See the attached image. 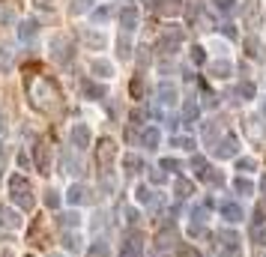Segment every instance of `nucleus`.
I'll list each match as a JSON object with an SVG mask.
<instances>
[{
	"label": "nucleus",
	"mask_w": 266,
	"mask_h": 257,
	"mask_svg": "<svg viewBox=\"0 0 266 257\" xmlns=\"http://www.w3.org/2000/svg\"><path fill=\"white\" fill-rule=\"evenodd\" d=\"M234 189H236L239 195H251V192H254V186H251L248 179H242V176H239V179H234Z\"/></svg>",
	"instance_id": "27"
},
{
	"label": "nucleus",
	"mask_w": 266,
	"mask_h": 257,
	"mask_svg": "<svg viewBox=\"0 0 266 257\" xmlns=\"http://www.w3.org/2000/svg\"><path fill=\"white\" fill-rule=\"evenodd\" d=\"M135 198H138V203H144V206L153 203V192H149L147 186H138V189H135Z\"/></svg>",
	"instance_id": "22"
},
{
	"label": "nucleus",
	"mask_w": 266,
	"mask_h": 257,
	"mask_svg": "<svg viewBox=\"0 0 266 257\" xmlns=\"http://www.w3.org/2000/svg\"><path fill=\"white\" fill-rule=\"evenodd\" d=\"M126 57H129V39L123 36V39H120V60H126Z\"/></svg>",
	"instance_id": "41"
},
{
	"label": "nucleus",
	"mask_w": 266,
	"mask_h": 257,
	"mask_svg": "<svg viewBox=\"0 0 266 257\" xmlns=\"http://www.w3.org/2000/svg\"><path fill=\"white\" fill-rule=\"evenodd\" d=\"M192 195H195V186H192V182H185L182 176H177V198L185 200V198H192Z\"/></svg>",
	"instance_id": "18"
},
{
	"label": "nucleus",
	"mask_w": 266,
	"mask_h": 257,
	"mask_svg": "<svg viewBox=\"0 0 266 257\" xmlns=\"http://www.w3.org/2000/svg\"><path fill=\"white\" fill-rule=\"evenodd\" d=\"M69 138H72V146L87 150V146H90V129H87V123H75L72 132H69Z\"/></svg>",
	"instance_id": "3"
},
{
	"label": "nucleus",
	"mask_w": 266,
	"mask_h": 257,
	"mask_svg": "<svg viewBox=\"0 0 266 257\" xmlns=\"http://www.w3.org/2000/svg\"><path fill=\"white\" fill-rule=\"evenodd\" d=\"M263 117H266V105H263Z\"/></svg>",
	"instance_id": "50"
},
{
	"label": "nucleus",
	"mask_w": 266,
	"mask_h": 257,
	"mask_svg": "<svg viewBox=\"0 0 266 257\" xmlns=\"http://www.w3.org/2000/svg\"><path fill=\"white\" fill-rule=\"evenodd\" d=\"M84 42H87V45H96V48H102V45H105V39H102L99 33H84Z\"/></svg>",
	"instance_id": "31"
},
{
	"label": "nucleus",
	"mask_w": 266,
	"mask_h": 257,
	"mask_svg": "<svg viewBox=\"0 0 266 257\" xmlns=\"http://www.w3.org/2000/svg\"><path fill=\"white\" fill-rule=\"evenodd\" d=\"M36 33H39V27H36V21H24V24L18 27V36H21L24 42H30V39H33Z\"/></svg>",
	"instance_id": "16"
},
{
	"label": "nucleus",
	"mask_w": 266,
	"mask_h": 257,
	"mask_svg": "<svg viewBox=\"0 0 266 257\" xmlns=\"http://www.w3.org/2000/svg\"><path fill=\"white\" fill-rule=\"evenodd\" d=\"M9 66H12V57H9V51H0V72H9Z\"/></svg>",
	"instance_id": "35"
},
{
	"label": "nucleus",
	"mask_w": 266,
	"mask_h": 257,
	"mask_svg": "<svg viewBox=\"0 0 266 257\" xmlns=\"http://www.w3.org/2000/svg\"><path fill=\"white\" fill-rule=\"evenodd\" d=\"M90 72H93V75H99V78H111V63L108 60H93V66H90Z\"/></svg>",
	"instance_id": "14"
},
{
	"label": "nucleus",
	"mask_w": 266,
	"mask_h": 257,
	"mask_svg": "<svg viewBox=\"0 0 266 257\" xmlns=\"http://www.w3.org/2000/svg\"><path fill=\"white\" fill-rule=\"evenodd\" d=\"M159 99H162V105H174L177 102V87L174 84H162L159 87Z\"/></svg>",
	"instance_id": "15"
},
{
	"label": "nucleus",
	"mask_w": 266,
	"mask_h": 257,
	"mask_svg": "<svg viewBox=\"0 0 266 257\" xmlns=\"http://www.w3.org/2000/svg\"><path fill=\"white\" fill-rule=\"evenodd\" d=\"M174 239H177V228H174V225H168V230H162V233H159V248H171V245H174Z\"/></svg>",
	"instance_id": "17"
},
{
	"label": "nucleus",
	"mask_w": 266,
	"mask_h": 257,
	"mask_svg": "<svg viewBox=\"0 0 266 257\" xmlns=\"http://www.w3.org/2000/svg\"><path fill=\"white\" fill-rule=\"evenodd\" d=\"M9 198H12V203H18L24 212H30L33 209V186H30V179L27 176H21V173H15L12 179H9Z\"/></svg>",
	"instance_id": "1"
},
{
	"label": "nucleus",
	"mask_w": 266,
	"mask_h": 257,
	"mask_svg": "<svg viewBox=\"0 0 266 257\" xmlns=\"http://www.w3.org/2000/svg\"><path fill=\"white\" fill-rule=\"evenodd\" d=\"M192 218H195V225H204V222H207V209H204V206H195V209H192Z\"/></svg>",
	"instance_id": "34"
},
{
	"label": "nucleus",
	"mask_w": 266,
	"mask_h": 257,
	"mask_svg": "<svg viewBox=\"0 0 266 257\" xmlns=\"http://www.w3.org/2000/svg\"><path fill=\"white\" fill-rule=\"evenodd\" d=\"M21 228V215L12 212L9 206H0V233H9V230H18Z\"/></svg>",
	"instance_id": "2"
},
{
	"label": "nucleus",
	"mask_w": 266,
	"mask_h": 257,
	"mask_svg": "<svg viewBox=\"0 0 266 257\" xmlns=\"http://www.w3.org/2000/svg\"><path fill=\"white\" fill-rule=\"evenodd\" d=\"M120 24H123L126 33L135 30V24H138V9H135V6H123V9H120Z\"/></svg>",
	"instance_id": "11"
},
{
	"label": "nucleus",
	"mask_w": 266,
	"mask_h": 257,
	"mask_svg": "<svg viewBox=\"0 0 266 257\" xmlns=\"http://www.w3.org/2000/svg\"><path fill=\"white\" fill-rule=\"evenodd\" d=\"M114 150H117V146H114L111 138H102V141H99V146H96V162H99V168H108V165H111Z\"/></svg>",
	"instance_id": "4"
},
{
	"label": "nucleus",
	"mask_w": 266,
	"mask_h": 257,
	"mask_svg": "<svg viewBox=\"0 0 266 257\" xmlns=\"http://www.w3.org/2000/svg\"><path fill=\"white\" fill-rule=\"evenodd\" d=\"M159 129L156 126H149V129H144L141 132V143H144V150H156V146H159Z\"/></svg>",
	"instance_id": "10"
},
{
	"label": "nucleus",
	"mask_w": 266,
	"mask_h": 257,
	"mask_svg": "<svg viewBox=\"0 0 266 257\" xmlns=\"http://www.w3.org/2000/svg\"><path fill=\"white\" fill-rule=\"evenodd\" d=\"M212 3H215V6H218L221 12H231V9L236 6V0H212Z\"/></svg>",
	"instance_id": "36"
},
{
	"label": "nucleus",
	"mask_w": 266,
	"mask_h": 257,
	"mask_svg": "<svg viewBox=\"0 0 266 257\" xmlns=\"http://www.w3.org/2000/svg\"><path fill=\"white\" fill-rule=\"evenodd\" d=\"M36 165H39L42 173H48V153H45V146H36Z\"/></svg>",
	"instance_id": "25"
},
{
	"label": "nucleus",
	"mask_w": 266,
	"mask_h": 257,
	"mask_svg": "<svg viewBox=\"0 0 266 257\" xmlns=\"http://www.w3.org/2000/svg\"><path fill=\"white\" fill-rule=\"evenodd\" d=\"M108 18H111V6H102V9L93 12V21H96V24H102V21H108Z\"/></svg>",
	"instance_id": "32"
},
{
	"label": "nucleus",
	"mask_w": 266,
	"mask_h": 257,
	"mask_svg": "<svg viewBox=\"0 0 266 257\" xmlns=\"http://www.w3.org/2000/svg\"><path fill=\"white\" fill-rule=\"evenodd\" d=\"M231 72H234V66H231V63H224V60L212 63V75H215V78H231Z\"/></svg>",
	"instance_id": "19"
},
{
	"label": "nucleus",
	"mask_w": 266,
	"mask_h": 257,
	"mask_svg": "<svg viewBox=\"0 0 266 257\" xmlns=\"http://www.w3.org/2000/svg\"><path fill=\"white\" fill-rule=\"evenodd\" d=\"M198 120V102H188L185 105V126H192Z\"/></svg>",
	"instance_id": "26"
},
{
	"label": "nucleus",
	"mask_w": 266,
	"mask_h": 257,
	"mask_svg": "<svg viewBox=\"0 0 266 257\" xmlns=\"http://www.w3.org/2000/svg\"><path fill=\"white\" fill-rule=\"evenodd\" d=\"M141 251H144V245H141L138 233H129L123 239V245H120V257H141Z\"/></svg>",
	"instance_id": "5"
},
{
	"label": "nucleus",
	"mask_w": 266,
	"mask_h": 257,
	"mask_svg": "<svg viewBox=\"0 0 266 257\" xmlns=\"http://www.w3.org/2000/svg\"><path fill=\"white\" fill-rule=\"evenodd\" d=\"M66 173H75V176L81 173V165H78V159H66Z\"/></svg>",
	"instance_id": "37"
},
{
	"label": "nucleus",
	"mask_w": 266,
	"mask_h": 257,
	"mask_svg": "<svg viewBox=\"0 0 266 257\" xmlns=\"http://www.w3.org/2000/svg\"><path fill=\"white\" fill-rule=\"evenodd\" d=\"M218 239H221V248L231 254V257H239V236L236 233H231V230H221L218 233Z\"/></svg>",
	"instance_id": "7"
},
{
	"label": "nucleus",
	"mask_w": 266,
	"mask_h": 257,
	"mask_svg": "<svg viewBox=\"0 0 266 257\" xmlns=\"http://www.w3.org/2000/svg\"><path fill=\"white\" fill-rule=\"evenodd\" d=\"M245 51H248V57H260L263 54V45L257 42V36H248L245 39Z\"/></svg>",
	"instance_id": "21"
},
{
	"label": "nucleus",
	"mask_w": 266,
	"mask_h": 257,
	"mask_svg": "<svg viewBox=\"0 0 266 257\" xmlns=\"http://www.w3.org/2000/svg\"><path fill=\"white\" fill-rule=\"evenodd\" d=\"M149 182H156V186H162V182H165V173H162V171H149Z\"/></svg>",
	"instance_id": "39"
},
{
	"label": "nucleus",
	"mask_w": 266,
	"mask_h": 257,
	"mask_svg": "<svg viewBox=\"0 0 266 257\" xmlns=\"http://www.w3.org/2000/svg\"><path fill=\"white\" fill-rule=\"evenodd\" d=\"M87 257H111V245H108L105 239H96V242L90 245V251H87Z\"/></svg>",
	"instance_id": "12"
},
{
	"label": "nucleus",
	"mask_w": 266,
	"mask_h": 257,
	"mask_svg": "<svg viewBox=\"0 0 266 257\" xmlns=\"http://www.w3.org/2000/svg\"><path fill=\"white\" fill-rule=\"evenodd\" d=\"M179 254H182V257H201V254L192 248V245H182V248H179Z\"/></svg>",
	"instance_id": "42"
},
{
	"label": "nucleus",
	"mask_w": 266,
	"mask_h": 257,
	"mask_svg": "<svg viewBox=\"0 0 266 257\" xmlns=\"http://www.w3.org/2000/svg\"><path fill=\"white\" fill-rule=\"evenodd\" d=\"M192 60H195V63H204V48L195 45V48H192Z\"/></svg>",
	"instance_id": "43"
},
{
	"label": "nucleus",
	"mask_w": 266,
	"mask_h": 257,
	"mask_svg": "<svg viewBox=\"0 0 266 257\" xmlns=\"http://www.w3.org/2000/svg\"><path fill=\"white\" fill-rule=\"evenodd\" d=\"M45 206L48 209H57L60 206V195L57 192H45Z\"/></svg>",
	"instance_id": "33"
},
{
	"label": "nucleus",
	"mask_w": 266,
	"mask_h": 257,
	"mask_svg": "<svg viewBox=\"0 0 266 257\" xmlns=\"http://www.w3.org/2000/svg\"><path fill=\"white\" fill-rule=\"evenodd\" d=\"M84 198H87L84 186H72L69 189V203H84Z\"/></svg>",
	"instance_id": "23"
},
{
	"label": "nucleus",
	"mask_w": 266,
	"mask_h": 257,
	"mask_svg": "<svg viewBox=\"0 0 266 257\" xmlns=\"http://www.w3.org/2000/svg\"><path fill=\"white\" fill-rule=\"evenodd\" d=\"M236 93H239L242 99H254V84H248V81H242V84L236 87Z\"/></svg>",
	"instance_id": "29"
},
{
	"label": "nucleus",
	"mask_w": 266,
	"mask_h": 257,
	"mask_svg": "<svg viewBox=\"0 0 266 257\" xmlns=\"http://www.w3.org/2000/svg\"><path fill=\"white\" fill-rule=\"evenodd\" d=\"M179 39H182V33H179L177 27H171L168 36H162V51H165V54H174V51L179 48Z\"/></svg>",
	"instance_id": "9"
},
{
	"label": "nucleus",
	"mask_w": 266,
	"mask_h": 257,
	"mask_svg": "<svg viewBox=\"0 0 266 257\" xmlns=\"http://www.w3.org/2000/svg\"><path fill=\"white\" fill-rule=\"evenodd\" d=\"M57 225H60V228H72V230H75V228L81 225V215H78V212H63V215L57 218Z\"/></svg>",
	"instance_id": "13"
},
{
	"label": "nucleus",
	"mask_w": 266,
	"mask_h": 257,
	"mask_svg": "<svg viewBox=\"0 0 266 257\" xmlns=\"http://www.w3.org/2000/svg\"><path fill=\"white\" fill-rule=\"evenodd\" d=\"M63 248H66V251H78V236L66 233V236H63Z\"/></svg>",
	"instance_id": "30"
},
{
	"label": "nucleus",
	"mask_w": 266,
	"mask_h": 257,
	"mask_svg": "<svg viewBox=\"0 0 266 257\" xmlns=\"http://www.w3.org/2000/svg\"><path fill=\"white\" fill-rule=\"evenodd\" d=\"M123 165H126L129 171H135V168H138V156H126V159H123Z\"/></svg>",
	"instance_id": "44"
},
{
	"label": "nucleus",
	"mask_w": 266,
	"mask_h": 257,
	"mask_svg": "<svg viewBox=\"0 0 266 257\" xmlns=\"http://www.w3.org/2000/svg\"><path fill=\"white\" fill-rule=\"evenodd\" d=\"M236 150H239V141L234 135H224L218 150H215V159H231V156H236Z\"/></svg>",
	"instance_id": "6"
},
{
	"label": "nucleus",
	"mask_w": 266,
	"mask_h": 257,
	"mask_svg": "<svg viewBox=\"0 0 266 257\" xmlns=\"http://www.w3.org/2000/svg\"><path fill=\"white\" fill-rule=\"evenodd\" d=\"M9 18H12V12H9V9H3V6H0V21H3V24H6Z\"/></svg>",
	"instance_id": "45"
},
{
	"label": "nucleus",
	"mask_w": 266,
	"mask_h": 257,
	"mask_svg": "<svg viewBox=\"0 0 266 257\" xmlns=\"http://www.w3.org/2000/svg\"><path fill=\"white\" fill-rule=\"evenodd\" d=\"M126 218H129V225H135L138 222V212L135 209H126Z\"/></svg>",
	"instance_id": "46"
},
{
	"label": "nucleus",
	"mask_w": 266,
	"mask_h": 257,
	"mask_svg": "<svg viewBox=\"0 0 266 257\" xmlns=\"http://www.w3.org/2000/svg\"><path fill=\"white\" fill-rule=\"evenodd\" d=\"M221 215H224V222L236 225V222H242V206L234 203V200H224V203H221Z\"/></svg>",
	"instance_id": "8"
},
{
	"label": "nucleus",
	"mask_w": 266,
	"mask_h": 257,
	"mask_svg": "<svg viewBox=\"0 0 266 257\" xmlns=\"http://www.w3.org/2000/svg\"><path fill=\"white\" fill-rule=\"evenodd\" d=\"M171 143H174V146H179V150H188V153H195V146H198V143H195V138H179V135H174V138H171Z\"/></svg>",
	"instance_id": "20"
},
{
	"label": "nucleus",
	"mask_w": 266,
	"mask_h": 257,
	"mask_svg": "<svg viewBox=\"0 0 266 257\" xmlns=\"http://www.w3.org/2000/svg\"><path fill=\"white\" fill-rule=\"evenodd\" d=\"M48 257H63V254H48Z\"/></svg>",
	"instance_id": "49"
},
{
	"label": "nucleus",
	"mask_w": 266,
	"mask_h": 257,
	"mask_svg": "<svg viewBox=\"0 0 266 257\" xmlns=\"http://www.w3.org/2000/svg\"><path fill=\"white\" fill-rule=\"evenodd\" d=\"M162 171H171V173H177V171H179V162H177V159H165V162H162Z\"/></svg>",
	"instance_id": "38"
},
{
	"label": "nucleus",
	"mask_w": 266,
	"mask_h": 257,
	"mask_svg": "<svg viewBox=\"0 0 266 257\" xmlns=\"http://www.w3.org/2000/svg\"><path fill=\"white\" fill-rule=\"evenodd\" d=\"M260 189H263V192H266V173H263V176H260Z\"/></svg>",
	"instance_id": "48"
},
{
	"label": "nucleus",
	"mask_w": 266,
	"mask_h": 257,
	"mask_svg": "<svg viewBox=\"0 0 266 257\" xmlns=\"http://www.w3.org/2000/svg\"><path fill=\"white\" fill-rule=\"evenodd\" d=\"M84 93H87L90 99H102V96H105V87H102V84H93V81H87V84H84Z\"/></svg>",
	"instance_id": "24"
},
{
	"label": "nucleus",
	"mask_w": 266,
	"mask_h": 257,
	"mask_svg": "<svg viewBox=\"0 0 266 257\" xmlns=\"http://www.w3.org/2000/svg\"><path fill=\"white\" fill-rule=\"evenodd\" d=\"M236 168H239V171H254V159H239Z\"/></svg>",
	"instance_id": "40"
},
{
	"label": "nucleus",
	"mask_w": 266,
	"mask_h": 257,
	"mask_svg": "<svg viewBox=\"0 0 266 257\" xmlns=\"http://www.w3.org/2000/svg\"><path fill=\"white\" fill-rule=\"evenodd\" d=\"M251 239H254V245H266V228H251Z\"/></svg>",
	"instance_id": "28"
},
{
	"label": "nucleus",
	"mask_w": 266,
	"mask_h": 257,
	"mask_svg": "<svg viewBox=\"0 0 266 257\" xmlns=\"http://www.w3.org/2000/svg\"><path fill=\"white\" fill-rule=\"evenodd\" d=\"M224 36H231V39H236V30L231 24H224Z\"/></svg>",
	"instance_id": "47"
}]
</instances>
